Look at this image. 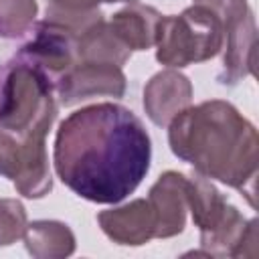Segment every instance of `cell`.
I'll return each instance as SVG.
<instances>
[{"label": "cell", "instance_id": "6da1fadb", "mask_svg": "<svg viewBox=\"0 0 259 259\" xmlns=\"http://www.w3.org/2000/svg\"><path fill=\"white\" fill-rule=\"evenodd\" d=\"M152 142L142 119L111 101L69 113L55 138L53 162L61 182L97 204H117L146 178Z\"/></svg>", "mask_w": 259, "mask_h": 259}, {"label": "cell", "instance_id": "7a4b0ae2", "mask_svg": "<svg viewBox=\"0 0 259 259\" xmlns=\"http://www.w3.org/2000/svg\"><path fill=\"white\" fill-rule=\"evenodd\" d=\"M168 142L172 154L198 174L237 188L255 206L259 140L235 105L223 99L188 105L168 123Z\"/></svg>", "mask_w": 259, "mask_h": 259}, {"label": "cell", "instance_id": "3957f363", "mask_svg": "<svg viewBox=\"0 0 259 259\" xmlns=\"http://www.w3.org/2000/svg\"><path fill=\"white\" fill-rule=\"evenodd\" d=\"M188 210L200 231V253L212 257H257V219L247 221L198 172L188 176Z\"/></svg>", "mask_w": 259, "mask_h": 259}, {"label": "cell", "instance_id": "277c9868", "mask_svg": "<svg viewBox=\"0 0 259 259\" xmlns=\"http://www.w3.org/2000/svg\"><path fill=\"white\" fill-rule=\"evenodd\" d=\"M53 81L12 57L0 65V130L22 140L32 127L57 117Z\"/></svg>", "mask_w": 259, "mask_h": 259}, {"label": "cell", "instance_id": "5b68a950", "mask_svg": "<svg viewBox=\"0 0 259 259\" xmlns=\"http://www.w3.org/2000/svg\"><path fill=\"white\" fill-rule=\"evenodd\" d=\"M225 26L221 18L202 4H192L176 16H164L156 30L158 63L180 69L202 63L221 53Z\"/></svg>", "mask_w": 259, "mask_h": 259}, {"label": "cell", "instance_id": "8992f818", "mask_svg": "<svg viewBox=\"0 0 259 259\" xmlns=\"http://www.w3.org/2000/svg\"><path fill=\"white\" fill-rule=\"evenodd\" d=\"M77 36L75 30L45 18L32 24L30 38L14 57L42 71L55 85V81L77 63Z\"/></svg>", "mask_w": 259, "mask_h": 259}, {"label": "cell", "instance_id": "52a82bcc", "mask_svg": "<svg viewBox=\"0 0 259 259\" xmlns=\"http://www.w3.org/2000/svg\"><path fill=\"white\" fill-rule=\"evenodd\" d=\"M123 91L125 75L121 67L109 63L77 61L55 81V93L63 105H75L99 95L121 97Z\"/></svg>", "mask_w": 259, "mask_h": 259}, {"label": "cell", "instance_id": "ba28073f", "mask_svg": "<svg viewBox=\"0 0 259 259\" xmlns=\"http://www.w3.org/2000/svg\"><path fill=\"white\" fill-rule=\"evenodd\" d=\"M156 219V239H168L184 231L188 210V176L168 170L148 192Z\"/></svg>", "mask_w": 259, "mask_h": 259}, {"label": "cell", "instance_id": "9c48e42d", "mask_svg": "<svg viewBox=\"0 0 259 259\" xmlns=\"http://www.w3.org/2000/svg\"><path fill=\"white\" fill-rule=\"evenodd\" d=\"M190 99L192 85L188 77L174 69L156 73L144 87V109L160 127H166L182 109H186Z\"/></svg>", "mask_w": 259, "mask_h": 259}, {"label": "cell", "instance_id": "30bf717a", "mask_svg": "<svg viewBox=\"0 0 259 259\" xmlns=\"http://www.w3.org/2000/svg\"><path fill=\"white\" fill-rule=\"evenodd\" d=\"M101 231L117 245H144L156 239V219L148 198L132 200L123 206L101 210L97 214Z\"/></svg>", "mask_w": 259, "mask_h": 259}, {"label": "cell", "instance_id": "8fae6325", "mask_svg": "<svg viewBox=\"0 0 259 259\" xmlns=\"http://www.w3.org/2000/svg\"><path fill=\"white\" fill-rule=\"evenodd\" d=\"M225 40H227V49H225V61L219 81L223 85H237L241 79L251 75L255 67L253 55H255L257 28L251 10L225 30Z\"/></svg>", "mask_w": 259, "mask_h": 259}, {"label": "cell", "instance_id": "7c38bea8", "mask_svg": "<svg viewBox=\"0 0 259 259\" xmlns=\"http://www.w3.org/2000/svg\"><path fill=\"white\" fill-rule=\"evenodd\" d=\"M162 14L154 6L132 2L109 18V28L130 51H148L156 45V30Z\"/></svg>", "mask_w": 259, "mask_h": 259}, {"label": "cell", "instance_id": "4fadbf2b", "mask_svg": "<svg viewBox=\"0 0 259 259\" xmlns=\"http://www.w3.org/2000/svg\"><path fill=\"white\" fill-rule=\"evenodd\" d=\"M22 239L26 251L36 259H61L75 251V235L61 221H32Z\"/></svg>", "mask_w": 259, "mask_h": 259}, {"label": "cell", "instance_id": "5bb4252c", "mask_svg": "<svg viewBox=\"0 0 259 259\" xmlns=\"http://www.w3.org/2000/svg\"><path fill=\"white\" fill-rule=\"evenodd\" d=\"M132 51L117 38V34L109 28L105 18L89 26L77 36V61L89 63H109L123 67L130 59Z\"/></svg>", "mask_w": 259, "mask_h": 259}, {"label": "cell", "instance_id": "9a60e30c", "mask_svg": "<svg viewBox=\"0 0 259 259\" xmlns=\"http://www.w3.org/2000/svg\"><path fill=\"white\" fill-rule=\"evenodd\" d=\"M36 0H0V38H16L34 24Z\"/></svg>", "mask_w": 259, "mask_h": 259}, {"label": "cell", "instance_id": "2e32d148", "mask_svg": "<svg viewBox=\"0 0 259 259\" xmlns=\"http://www.w3.org/2000/svg\"><path fill=\"white\" fill-rule=\"evenodd\" d=\"M26 210L16 198H0V247L22 239L26 229Z\"/></svg>", "mask_w": 259, "mask_h": 259}, {"label": "cell", "instance_id": "e0dca14e", "mask_svg": "<svg viewBox=\"0 0 259 259\" xmlns=\"http://www.w3.org/2000/svg\"><path fill=\"white\" fill-rule=\"evenodd\" d=\"M20 166V140L0 130V176L14 180Z\"/></svg>", "mask_w": 259, "mask_h": 259}, {"label": "cell", "instance_id": "ac0fdd59", "mask_svg": "<svg viewBox=\"0 0 259 259\" xmlns=\"http://www.w3.org/2000/svg\"><path fill=\"white\" fill-rule=\"evenodd\" d=\"M194 4H202L206 8H210L223 22L225 30L235 24L237 20H241L251 8L247 6V0H194Z\"/></svg>", "mask_w": 259, "mask_h": 259}, {"label": "cell", "instance_id": "d6986e66", "mask_svg": "<svg viewBox=\"0 0 259 259\" xmlns=\"http://www.w3.org/2000/svg\"><path fill=\"white\" fill-rule=\"evenodd\" d=\"M51 2H55L57 6H61V8H67V10H95L99 4H103V2H107V4H111V2H138V0H51Z\"/></svg>", "mask_w": 259, "mask_h": 259}]
</instances>
